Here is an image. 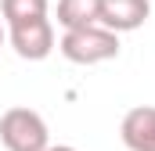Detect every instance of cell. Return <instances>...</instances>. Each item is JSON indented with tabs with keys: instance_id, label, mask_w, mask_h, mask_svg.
<instances>
[{
	"instance_id": "obj_1",
	"label": "cell",
	"mask_w": 155,
	"mask_h": 151,
	"mask_svg": "<svg viewBox=\"0 0 155 151\" xmlns=\"http://www.w3.org/2000/svg\"><path fill=\"white\" fill-rule=\"evenodd\" d=\"M58 50L72 65H101V61L119 58V33L105 29L101 22L79 25V29H65L61 40H58Z\"/></svg>"
},
{
	"instance_id": "obj_2",
	"label": "cell",
	"mask_w": 155,
	"mask_h": 151,
	"mask_svg": "<svg viewBox=\"0 0 155 151\" xmlns=\"http://www.w3.org/2000/svg\"><path fill=\"white\" fill-rule=\"evenodd\" d=\"M0 144L7 151H43L51 144V130L33 108H7L0 115Z\"/></svg>"
},
{
	"instance_id": "obj_3",
	"label": "cell",
	"mask_w": 155,
	"mask_h": 151,
	"mask_svg": "<svg viewBox=\"0 0 155 151\" xmlns=\"http://www.w3.org/2000/svg\"><path fill=\"white\" fill-rule=\"evenodd\" d=\"M7 43L15 47V54L22 61H43L54 50V25L47 14L15 22V25H7Z\"/></svg>"
},
{
	"instance_id": "obj_4",
	"label": "cell",
	"mask_w": 155,
	"mask_h": 151,
	"mask_svg": "<svg viewBox=\"0 0 155 151\" xmlns=\"http://www.w3.org/2000/svg\"><path fill=\"white\" fill-rule=\"evenodd\" d=\"M152 4L148 0H101V25L112 33H134L148 22Z\"/></svg>"
},
{
	"instance_id": "obj_5",
	"label": "cell",
	"mask_w": 155,
	"mask_h": 151,
	"mask_svg": "<svg viewBox=\"0 0 155 151\" xmlns=\"http://www.w3.org/2000/svg\"><path fill=\"white\" fill-rule=\"evenodd\" d=\"M119 137L130 151H155V108L152 104L130 108L119 122Z\"/></svg>"
},
{
	"instance_id": "obj_6",
	"label": "cell",
	"mask_w": 155,
	"mask_h": 151,
	"mask_svg": "<svg viewBox=\"0 0 155 151\" xmlns=\"http://www.w3.org/2000/svg\"><path fill=\"white\" fill-rule=\"evenodd\" d=\"M101 22V0H58V25L79 29Z\"/></svg>"
},
{
	"instance_id": "obj_7",
	"label": "cell",
	"mask_w": 155,
	"mask_h": 151,
	"mask_svg": "<svg viewBox=\"0 0 155 151\" xmlns=\"http://www.w3.org/2000/svg\"><path fill=\"white\" fill-rule=\"evenodd\" d=\"M40 14H47V0H0L4 25L25 22V18H40Z\"/></svg>"
},
{
	"instance_id": "obj_8",
	"label": "cell",
	"mask_w": 155,
	"mask_h": 151,
	"mask_svg": "<svg viewBox=\"0 0 155 151\" xmlns=\"http://www.w3.org/2000/svg\"><path fill=\"white\" fill-rule=\"evenodd\" d=\"M43 151H79V148H72V144H47Z\"/></svg>"
},
{
	"instance_id": "obj_9",
	"label": "cell",
	"mask_w": 155,
	"mask_h": 151,
	"mask_svg": "<svg viewBox=\"0 0 155 151\" xmlns=\"http://www.w3.org/2000/svg\"><path fill=\"white\" fill-rule=\"evenodd\" d=\"M7 43V25H4V18H0V47Z\"/></svg>"
}]
</instances>
